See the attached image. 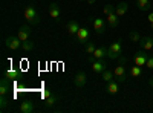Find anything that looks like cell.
<instances>
[{
	"mask_svg": "<svg viewBox=\"0 0 153 113\" xmlns=\"http://www.w3.org/2000/svg\"><path fill=\"white\" fill-rule=\"evenodd\" d=\"M149 84H150V86H153V78H150V80H149Z\"/></svg>",
	"mask_w": 153,
	"mask_h": 113,
	"instance_id": "35",
	"label": "cell"
},
{
	"mask_svg": "<svg viewBox=\"0 0 153 113\" xmlns=\"http://www.w3.org/2000/svg\"><path fill=\"white\" fill-rule=\"evenodd\" d=\"M106 69H107V63H106L104 58L95 60V61L92 63V70H94L95 73H103Z\"/></svg>",
	"mask_w": 153,
	"mask_h": 113,
	"instance_id": "4",
	"label": "cell"
},
{
	"mask_svg": "<svg viewBox=\"0 0 153 113\" xmlns=\"http://www.w3.org/2000/svg\"><path fill=\"white\" fill-rule=\"evenodd\" d=\"M129 38H130L132 41H135V43H139V40H141V35H139V32H136V31H132V32L129 34Z\"/></svg>",
	"mask_w": 153,
	"mask_h": 113,
	"instance_id": "28",
	"label": "cell"
},
{
	"mask_svg": "<svg viewBox=\"0 0 153 113\" xmlns=\"http://www.w3.org/2000/svg\"><path fill=\"white\" fill-rule=\"evenodd\" d=\"M9 87H11V84H9V78H2V83H0V95H8V92H9Z\"/></svg>",
	"mask_w": 153,
	"mask_h": 113,
	"instance_id": "14",
	"label": "cell"
},
{
	"mask_svg": "<svg viewBox=\"0 0 153 113\" xmlns=\"http://www.w3.org/2000/svg\"><path fill=\"white\" fill-rule=\"evenodd\" d=\"M150 29H153V23H150Z\"/></svg>",
	"mask_w": 153,
	"mask_h": 113,
	"instance_id": "36",
	"label": "cell"
},
{
	"mask_svg": "<svg viewBox=\"0 0 153 113\" xmlns=\"http://www.w3.org/2000/svg\"><path fill=\"white\" fill-rule=\"evenodd\" d=\"M19 70H14V69H9V70H6L5 72V77L6 78H9V80H16V78H19Z\"/></svg>",
	"mask_w": 153,
	"mask_h": 113,
	"instance_id": "25",
	"label": "cell"
},
{
	"mask_svg": "<svg viewBox=\"0 0 153 113\" xmlns=\"http://www.w3.org/2000/svg\"><path fill=\"white\" fill-rule=\"evenodd\" d=\"M121 52H123L121 40L113 41V43L109 46V49H107V57H109L110 60H117V58H120V57H121Z\"/></svg>",
	"mask_w": 153,
	"mask_h": 113,
	"instance_id": "1",
	"label": "cell"
},
{
	"mask_svg": "<svg viewBox=\"0 0 153 113\" xmlns=\"http://www.w3.org/2000/svg\"><path fill=\"white\" fill-rule=\"evenodd\" d=\"M51 95H52V93H51V90H45V92H43V95H42V96H43V98H45V99H46V98H48V96H51Z\"/></svg>",
	"mask_w": 153,
	"mask_h": 113,
	"instance_id": "31",
	"label": "cell"
},
{
	"mask_svg": "<svg viewBox=\"0 0 153 113\" xmlns=\"http://www.w3.org/2000/svg\"><path fill=\"white\" fill-rule=\"evenodd\" d=\"M22 47H23V51H26V52H31V51H34L35 49V44H34V41H22Z\"/></svg>",
	"mask_w": 153,
	"mask_h": 113,
	"instance_id": "22",
	"label": "cell"
},
{
	"mask_svg": "<svg viewBox=\"0 0 153 113\" xmlns=\"http://www.w3.org/2000/svg\"><path fill=\"white\" fill-rule=\"evenodd\" d=\"M57 101H58V96L52 93L51 96H48V98L45 99V104H46V107H52V106H54Z\"/></svg>",
	"mask_w": 153,
	"mask_h": 113,
	"instance_id": "21",
	"label": "cell"
},
{
	"mask_svg": "<svg viewBox=\"0 0 153 113\" xmlns=\"http://www.w3.org/2000/svg\"><path fill=\"white\" fill-rule=\"evenodd\" d=\"M107 24H109L110 28H113V29L118 28L120 26V17L115 14V12H113V14H109L107 16Z\"/></svg>",
	"mask_w": 153,
	"mask_h": 113,
	"instance_id": "13",
	"label": "cell"
},
{
	"mask_svg": "<svg viewBox=\"0 0 153 113\" xmlns=\"http://www.w3.org/2000/svg\"><path fill=\"white\" fill-rule=\"evenodd\" d=\"M97 60H100V58H104V57H107V47H104V46H101V47H97L95 49V52L92 54Z\"/></svg>",
	"mask_w": 153,
	"mask_h": 113,
	"instance_id": "18",
	"label": "cell"
},
{
	"mask_svg": "<svg viewBox=\"0 0 153 113\" xmlns=\"http://www.w3.org/2000/svg\"><path fill=\"white\" fill-rule=\"evenodd\" d=\"M49 16L52 17L54 20H60V16H61V9L57 3H51L49 5Z\"/></svg>",
	"mask_w": 153,
	"mask_h": 113,
	"instance_id": "10",
	"label": "cell"
},
{
	"mask_svg": "<svg viewBox=\"0 0 153 113\" xmlns=\"http://www.w3.org/2000/svg\"><path fill=\"white\" fill-rule=\"evenodd\" d=\"M106 90L110 93V95H113V93H117L118 90H120V86H118V83L117 81H110V83H107V87H106Z\"/></svg>",
	"mask_w": 153,
	"mask_h": 113,
	"instance_id": "19",
	"label": "cell"
},
{
	"mask_svg": "<svg viewBox=\"0 0 153 113\" xmlns=\"http://www.w3.org/2000/svg\"><path fill=\"white\" fill-rule=\"evenodd\" d=\"M149 21H150V23H153V12H152V14L149 16Z\"/></svg>",
	"mask_w": 153,
	"mask_h": 113,
	"instance_id": "33",
	"label": "cell"
},
{
	"mask_svg": "<svg viewBox=\"0 0 153 113\" xmlns=\"http://www.w3.org/2000/svg\"><path fill=\"white\" fill-rule=\"evenodd\" d=\"M126 61H127V60H126L124 57H120V64H126Z\"/></svg>",
	"mask_w": 153,
	"mask_h": 113,
	"instance_id": "32",
	"label": "cell"
},
{
	"mask_svg": "<svg viewBox=\"0 0 153 113\" xmlns=\"http://www.w3.org/2000/svg\"><path fill=\"white\" fill-rule=\"evenodd\" d=\"M138 9L139 11H149L150 9V0H138Z\"/></svg>",
	"mask_w": 153,
	"mask_h": 113,
	"instance_id": "20",
	"label": "cell"
},
{
	"mask_svg": "<svg viewBox=\"0 0 153 113\" xmlns=\"http://www.w3.org/2000/svg\"><path fill=\"white\" fill-rule=\"evenodd\" d=\"M5 46L12 49V51H17V49L22 46V40L19 38V37H8V38L5 40Z\"/></svg>",
	"mask_w": 153,
	"mask_h": 113,
	"instance_id": "5",
	"label": "cell"
},
{
	"mask_svg": "<svg viewBox=\"0 0 153 113\" xmlns=\"http://www.w3.org/2000/svg\"><path fill=\"white\" fill-rule=\"evenodd\" d=\"M113 75H115V78H118V81H120V83L126 81L127 75H126V67H124V64H118L117 67H115Z\"/></svg>",
	"mask_w": 153,
	"mask_h": 113,
	"instance_id": "6",
	"label": "cell"
},
{
	"mask_svg": "<svg viewBox=\"0 0 153 113\" xmlns=\"http://www.w3.org/2000/svg\"><path fill=\"white\" fill-rule=\"evenodd\" d=\"M139 47L144 49V51H152L153 49V38L152 37H143L141 40H139Z\"/></svg>",
	"mask_w": 153,
	"mask_h": 113,
	"instance_id": "7",
	"label": "cell"
},
{
	"mask_svg": "<svg viewBox=\"0 0 153 113\" xmlns=\"http://www.w3.org/2000/svg\"><path fill=\"white\" fill-rule=\"evenodd\" d=\"M86 2H87L89 5H94V3H95V0H86Z\"/></svg>",
	"mask_w": 153,
	"mask_h": 113,
	"instance_id": "34",
	"label": "cell"
},
{
	"mask_svg": "<svg viewBox=\"0 0 153 113\" xmlns=\"http://www.w3.org/2000/svg\"><path fill=\"white\" fill-rule=\"evenodd\" d=\"M84 44H86V46H84L86 54H91V55H92V54L95 52V49H97V47H95V43H94V41H86Z\"/></svg>",
	"mask_w": 153,
	"mask_h": 113,
	"instance_id": "26",
	"label": "cell"
},
{
	"mask_svg": "<svg viewBox=\"0 0 153 113\" xmlns=\"http://www.w3.org/2000/svg\"><path fill=\"white\" fill-rule=\"evenodd\" d=\"M143 73V69H141V66H132L130 67V72H129V75L130 77H139V75Z\"/></svg>",
	"mask_w": 153,
	"mask_h": 113,
	"instance_id": "23",
	"label": "cell"
},
{
	"mask_svg": "<svg viewBox=\"0 0 153 113\" xmlns=\"http://www.w3.org/2000/svg\"><path fill=\"white\" fill-rule=\"evenodd\" d=\"M127 11H129V5H127L126 2H121V3L117 6V9H115V14H117L118 17H123Z\"/></svg>",
	"mask_w": 153,
	"mask_h": 113,
	"instance_id": "17",
	"label": "cell"
},
{
	"mask_svg": "<svg viewBox=\"0 0 153 113\" xmlns=\"http://www.w3.org/2000/svg\"><path fill=\"white\" fill-rule=\"evenodd\" d=\"M147 60H149V54H147V51H144V49H139L133 57V61H135L136 66H146Z\"/></svg>",
	"mask_w": 153,
	"mask_h": 113,
	"instance_id": "3",
	"label": "cell"
},
{
	"mask_svg": "<svg viewBox=\"0 0 153 113\" xmlns=\"http://www.w3.org/2000/svg\"><path fill=\"white\" fill-rule=\"evenodd\" d=\"M86 81H87V77H86V73L84 72H78L75 75V78H74V83H75V86L76 87H84L86 86Z\"/></svg>",
	"mask_w": 153,
	"mask_h": 113,
	"instance_id": "11",
	"label": "cell"
},
{
	"mask_svg": "<svg viewBox=\"0 0 153 113\" xmlns=\"http://www.w3.org/2000/svg\"><path fill=\"white\" fill-rule=\"evenodd\" d=\"M8 104H9L8 96L6 95H2V96H0V109H2V112H5V109L8 107Z\"/></svg>",
	"mask_w": 153,
	"mask_h": 113,
	"instance_id": "27",
	"label": "cell"
},
{
	"mask_svg": "<svg viewBox=\"0 0 153 113\" xmlns=\"http://www.w3.org/2000/svg\"><path fill=\"white\" fill-rule=\"evenodd\" d=\"M89 29H86V28H80V31L76 32V40H78L80 43H86L87 40H89Z\"/></svg>",
	"mask_w": 153,
	"mask_h": 113,
	"instance_id": "12",
	"label": "cell"
},
{
	"mask_svg": "<svg viewBox=\"0 0 153 113\" xmlns=\"http://www.w3.org/2000/svg\"><path fill=\"white\" fill-rule=\"evenodd\" d=\"M92 24H94V29L97 34H103L106 31V21L103 18H95L92 20Z\"/></svg>",
	"mask_w": 153,
	"mask_h": 113,
	"instance_id": "8",
	"label": "cell"
},
{
	"mask_svg": "<svg viewBox=\"0 0 153 113\" xmlns=\"http://www.w3.org/2000/svg\"><path fill=\"white\" fill-rule=\"evenodd\" d=\"M25 18H26L31 24H37L38 21H40V18H38V14L37 11L34 9V6L28 5L26 8H25Z\"/></svg>",
	"mask_w": 153,
	"mask_h": 113,
	"instance_id": "2",
	"label": "cell"
},
{
	"mask_svg": "<svg viewBox=\"0 0 153 113\" xmlns=\"http://www.w3.org/2000/svg\"><path fill=\"white\" fill-rule=\"evenodd\" d=\"M80 24H78V21L76 20H71L69 23H68V31H69V34H74V35H76V32L80 31Z\"/></svg>",
	"mask_w": 153,
	"mask_h": 113,
	"instance_id": "16",
	"label": "cell"
},
{
	"mask_svg": "<svg viewBox=\"0 0 153 113\" xmlns=\"http://www.w3.org/2000/svg\"><path fill=\"white\" fill-rule=\"evenodd\" d=\"M103 11H104V14H106V16H109V14H113V12H115V8H113L112 5H106Z\"/></svg>",
	"mask_w": 153,
	"mask_h": 113,
	"instance_id": "29",
	"label": "cell"
},
{
	"mask_svg": "<svg viewBox=\"0 0 153 113\" xmlns=\"http://www.w3.org/2000/svg\"><path fill=\"white\" fill-rule=\"evenodd\" d=\"M113 77H115V75H113V72H110V70H104L103 73H101V78H103L106 83H110L112 80H113Z\"/></svg>",
	"mask_w": 153,
	"mask_h": 113,
	"instance_id": "24",
	"label": "cell"
},
{
	"mask_svg": "<svg viewBox=\"0 0 153 113\" xmlns=\"http://www.w3.org/2000/svg\"><path fill=\"white\" fill-rule=\"evenodd\" d=\"M146 66H147L149 69H153V57H149V60H147V63H146Z\"/></svg>",
	"mask_w": 153,
	"mask_h": 113,
	"instance_id": "30",
	"label": "cell"
},
{
	"mask_svg": "<svg viewBox=\"0 0 153 113\" xmlns=\"http://www.w3.org/2000/svg\"><path fill=\"white\" fill-rule=\"evenodd\" d=\"M29 37H31V28L28 26V24H23V26L19 29V38L22 41H26V40H29Z\"/></svg>",
	"mask_w": 153,
	"mask_h": 113,
	"instance_id": "9",
	"label": "cell"
},
{
	"mask_svg": "<svg viewBox=\"0 0 153 113\" xmlns=\"http://www.w3.org/2000/svg\"><path fill=\"white\" fill-rule=\"evenodd\" d=\"M20 112L22 113H32L34 112V103L32 101H25L20 104Z\"/></svg>",
	"mask_w": 153,
	"mask_h": 113,
	"instance_id": "15",
	"label": "cell"
}]
</instances>
